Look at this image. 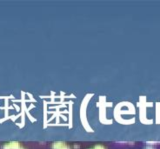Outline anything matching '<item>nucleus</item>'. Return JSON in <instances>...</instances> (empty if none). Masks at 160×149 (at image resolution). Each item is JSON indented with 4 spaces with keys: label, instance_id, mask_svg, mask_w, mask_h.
<instances>
[{
    "label": "nucleus",
    "instance_id": "nucleus-3",
    "mask_svg": "<svg viewBox=\"0 0 160 149\" xmlns=\"http://www.w3.org/2000/svg\"><path fill=\"white\" fill-rule=\"evenodd\" d=\"M91 149H106V148H105V147H104V146L98 144V145H95L94 147H92Z\"/></svg>",
    "mask_w": 160,
    "mask_h": 149
},
{
    "label": "nucleus",
    "instance_id": "nucleus-5",
    "mask_svg": "<svg viewBox=\"0 0 160 149\" xmlns=\"http://www.w3.org/2000/svg\"><path fill=\"white\" fill-rule=\"evenodd\" d=\"M148 149H150V148H148Z\"/></svg>",
    "mask_w": 160,
    "mask_h": 149
},
{
    "label": "nucleus",
    "instance_id": "nucleus-1",
    "mask_svg": "<svg viewBox=\"0 0 160 149\" xmlns=\"http://www.w3.org/2000/svg\"><path fill=\"white\" fill-rule=\"evenodd\" d=\"M52 149H72L69 144L64 141H55L52 143Z\"/></svg>",
    "mask_w": 160,
    "mask_h": 149
},
{
    "label": "nucleus",
    "instance_id": "nucleus-4",
    "mask_svg": "<svg viewBox=\"0 0 160 149\" xmlns=\"http://www.w3.org/2000/svg\"><path fill=\"white\" fill-rule=\"evenodd\" d=\"M20 149H24V148H23V147H21V148H20Z\"/></svg>",
    "mask_w": 160,
    "mask_h": 149
},
{
    "label": "nucleus",
    "instance_id": "nucleus-2",
    "mask_svg": "<svg viewBox=\"0 0 160 149\" xmlns=\"http://www.w3.org/2000/svg\"><path fill=\"white\" fill-rule=\"evenodd\" d=\"M22 147L18 141H11L3 145L2 149H20Z\"/></svg>",
    "mask_w": 160,
    "mask_h": 149
}]
</instances>
